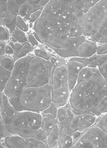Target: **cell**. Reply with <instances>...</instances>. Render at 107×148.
Returning a JSON list of instances; mask_svg holds the SVG:
<instances>
[{"mask_svg": "<svg viewBox=\"0 0 107 148\" xmlns=\"http://www.w3.org/2000/svg\"><path fill=\"white\" fill-rule=\"evenodd\" d=\"M71 1L51 0L44 6L33 29L52 48L76 51L87 39L78 25Z\"/></svg>", "mask_w": 107, "mask_h": 148, "instance_id": "6da1fadb", "label": "cell"}, {"mask_svg": "<svg viewBox=\"0 0 107 148\" xmlns=\"http://www.w3.org/2000/svg\"><path fill=\"white\" fill-rule=\"evenodd\" d=\"M41 113L25 111L17 112L3 92L0 94V119L12 135L42 139L40 131Z\"/></svg>", "mask_w": 107, "mask_h": 148, "instance_id": "7a4b0ae2", "label": "cell"}, {"mask_svg": "<svg viewBox=\"0 0 107 148\" xmlns=\"http://www.w3.org/2000/svg\"><path fill=\"white\" fill-rule=\"evenodd\" d=\"M107 95V80L102 75L76 84L70 95L69 103L75 114L89 113Z\"/></svg>", "mask_w": 107, "mask_h": 148, "instance_id": "3957f363", "label": "cell"}, {"mask_svg": "<svg viewBox=\"0 0 107 148\" xmlns=\"http://www.w3.org/2000/svg\"><path fill=\"white\" fill-rule=\"evenodd\" d=\"M20 99L26 111L42 113L52 103L50 83L39 87L27 86L21 92Z\"/></svg>", "mask_w": 107, "mask_h": 148, "instance_id": "277c9868", "label": "cell"}, {"mask_svg": "<svg viewBox=\"0 0 107 148\" xmlns=\"http://www.w3.org/2000/svg\"><path fill=\"white\" fill-rule=\"evenodd\" d=\"M50 84L52 103L58 108L65 107L70 95L66 64H57L53 66Z\"/></svg>", "mask_w": 107, "mask_h": 148, "instance_id": "5b68a950", "label": "cell"}, {"mask_svg": "<svg viewBox=\"0 0 107 148\" xmlns=\"http://www.w3.org/2000/svg\"><path fill=\"white\" fill-rule=\"evenodd\" d=\"M32 57L27 55L15 61L11 77L2 92L7 97L20 96L27 87V71Z\"/></svg>", "mask_w": 107, "mask_h": 148, "instance_id": "8992f818", "label": "cell"}, {"mask_svg": "<svg viewBox=\"0 0 107 148\" xmlns=\"http://www.w3.org/2000/svg\"><path fill=\"white\" fill-rule=\"evenodd\" d=\"M53 65L50 60L33 56L27 76V86L39 87L50 84Z\"/></svg>", "mask_w": 107, "mask_h": 148, "instance_id": "52a82bcc", "label": "cell"}, {"mask_svg": "<svg viewBox=\"0 0 107 148\" xmlns=\"http://www.w3.org/2000/svg\"><path fill=\"white\" fill-rule=\"evenodd\" d=\"M107 10V0L98 1L78 20V25L89 39L98 30Z\"/></svg>", "mask_w": 107, "mask_h": 148, "instance_id": "ba28073f", "label": "cell"}, {"mask_svg": "<svg viewBox=\"0 0 107 148\" xmlns=\"http://www.w3.org/2000/svg\"><path fill=\"white\" fill-rule=\"evenodd\" d=\"M72 148H107V135L94 125L82 133Z\"/></svg>", "mask_w": 107, "mask_h": 148, "instance_id": "9c48e42d", "label": "cell"}, {"mask_svg": "<svg viewBox=\"0 0 107 148\" xmlns=\"http://www.w3.org/2000/svg\"><path fill=\"white\" fill-rule=\"evenodd\" d=\"M7 148H49L46 140L12 135L1 141Z\"/></svg>", "mask_w": 107, "mask_h": 148, "instance_id": "30bf717a", "label": "cell"}, {"mask_svg": "<svg viewBox=\"0 0 107 148\" xmlns=\"http://www.w3.org/2000/svg\"><path fill=\"white\" fill-rule=\"evenodd\" d=\"M1 25L8 28L16 24V17L18 14L19 5L17 1H1Z\"/></svg>", "mask_w": 107, "mask_h": 148, "instance_id": "8fae6325", "label": "cell"}, {"mask_svg": "<svg viewBox=\"0 0 107 148\" xmlns=\"http://www.w3.org/2000/svg\"><path fill=\"white\" fill-rule=\"evenodd\" d=\"M97 117L91 112L75 114L70 124L73 132L82 133L95 125Z\"/></svg>", "mask_w": 107, "mask_h": 148, "instance_id": "7c38bea8", "label": "cell"}, {"mask_svg": "<svg viewBox=\"0 0 107 148\" xmlns=\"http://www.w3.org/2000/svg\"><path fill=\"white\" fill-rule=\"evenodd\" d=\"M66 66L69 89L71 92L76 85L79 73L85 66L80 62L71 60L67 62Z\"/></svg>", "mask_w": 107, "mask_h": 148, "instance_id": "4fadbf2b", "label": "cell"}, {"mask_svg": "<svg viewBox=\"0 0 107 148\" xmlns=\"http://www.w3.org/2000/svg\"><path fill=\"white\" fill-rule=\"evenodd\" d=\"M49 1L29 0L24 1L19 6L18 14L24 18L26 17L41 9Z\"/></svg>", "mask_w": 107, "mask_h": 148, "instance_id": "5bb4252c", "label": "cell"}, {"mask_svg": "<svg viewBox=\"0 0 107 148\" xmlns=\"http://www.w3.org/2000/svg\"><path fill=\"white\" fill-rule=\"evenodd\" d=\"M97 44L93 40L87 39L80 44L76 49L78 57L89 58L96 54Z\"/></svg>", "mask_w": 107, "mask_h": 148, "instance_id": "9a60e30c", "label": "cell"}, {"mask_svg": "<svg viewBox=\"0 0 107 148\" xmlns=\"http://www.w3.org/2000/svg\"><path fill=\"white\" fill-rule=\"evenodd\" d=\"M42 115L41 121V131L42 139L46 140L47 136L52 130L55 125L57 124V118L51 114L41 113Z\"/></svg>", "mask_w": 107, "mask_h": 148, "instance_id": "2e32d148", "label": "cell"}, {"mask_svg": "<svg viewBox=\"0 0 107 148\" xmlns=\"http://www.w3.org/2000/svg\"><path fill=\"white\" fill-rule=\"evenodd\" d=\"M107 60V54L97 55V54L89 58L73 57L70 58L69 60L76 61L84 65L85 66L98 68Z\"/></svg>", "mask_w": 107, "mask_h": 148, "instance_id": "e0dca14e", "label": "cell"}, {"mask_svg": "<svg viewBox=\"0 0 107 148\" xmlns=\"http://www.w3.org/2000/svg\"><path fill=\"white\" fill-rule=\"evenodd\" d=\"M89 39L98 44L107 43V10L98 30Z\"/></svg>", "mask_w": 107, "mask_h": 148, "instance_id": "ac0fdd59", "label": "cell"}, {"mask_svg": "<svg viewBox=\"0 0 107 148\" xmlns=\"http://www.w3.org/2000/svg\"><path fill=\"white\" fill-rule=\"evenodd\" d=\"M59 139V129L58 125H55L46 139L49 148H57Z\"/></svg>", "mask_w": 107, "mask_h": 148, "instance_id": "d6986e66", "label": "cell"}, {"mask_svg": "<svg viewBox=\"0 0 107 148\" xmlns=\"http://www.w3.org/2000/svg\"><path fill=\"white\" fill-rule=\"evenodd\" d=\"M101 75L98 68L85 66L80 71L77 84L94 76Z\"/></svg>", "mask_w": 107, "mask_h": 148, "instance_id": "ffe728a7", "label": "cell"}, {"mask_svg": "<svg viewBox=\"0 0 107 148\" xmlns=\"http://www.w3.org/2000/svg\"><path fill=\"white\" fill-rule=\"evenodd\" d=\"M91 113L97 116H102L107 113V95L97 105Z\"/></svg>", "mask_w": 107, "mask_h": 148, "instance_id": "44dd1931", "label": "cell"}, {"mask_svg": "<svg viewBox=\"0 0 107 148\" xmlns=\"http://www.w3.org/2000/svg\"><path fill=\"white\" fill-rule=\"evenodd\" d=\"M32 47L31 45L28 41L23 44L22 48L14 53V55H13L14 61L15 62L18 60L27 55V54L31 50Z\"/></svg>", "mask_w": 107, "mask_h": 148, "instance_id": "7402d4cb", "label": "cell"}, {"mask_svg": "<svg viewBox=\"0 0 107 148\" xmlns=\"http://www.w3.org/2000/svg\"><path fill=\"white\" fill-rule=\"evenodd\" d=\"M0 77H1V84H0V91L1 93L3 92L4 89L6 85L12 74L11 71L5 69L0 66Z\"/></svg>", "mask_w": 107, "mask_h": 148, "instance_id": "603a6c76", "label": "cell"}, {"mask_svg": "<svg viewBox=\"0 0 107 148\" xmlns=\"http://www.w3.org/2000/svg\"><path fill=\"white\" fill-rule=\"evenodd\" d=\"M14 61L13 58L10 56H2L0 58V66L8 71H12L14 67Z\"/></svg>", "mask_w": 107, "mask_h": 148, "instance_id": "cb8c5ba5", "label": "cell"}, {"mask_svg": "<svg viewBox=\"0 0 107 148\" xmlns=\"http://www.w3.org/2000/svg\"><path fill=\"white\" fill-rule=\"evenodd\" d=\"M20 96H13L7 98L9 103L16 111H25L26 110L20 103Z\"/></svg>", "mask_w": 107, "mask_h": 148, "instance_id": "d4e9b609", "label": "cell"}, {"mask_svg": "<svg viewBox=\"0 0 107 148\" xmlns=\"http://www.w3.org/2000/svg\"><path fill=\"white\" fill-rule=\"evenodd\" d=\"M12 36L17 40V41L21 44H24L28 41V38L25 32L16 27L13 32Z\"/></svg>", "mask_w": 107, "mask_h": 148, "instance_id": "484cf974", "label": "cell"}, {"mask_svg": "<svg viewBox=\"0 0 107 148\" xmlns=\"http://www.w3.org/2000/svg\"><path fill=\"white\" fill-rule=\"evenodd\" d=\"M25 19L24 18L18 14L15 21L16 27L25 32H27L29 31V26Z\"/></svg>", "mask_w": 107, "mask_h": 148, "instance_id": "4316f807", "label": "cell"}, {"mask_svg": "<svg viewBox=\"0 0 107 148\" xmlns=\"http://www.w3.org/2000/svg\"><path fill=\"white\" fill-rule=\"evenodd\" d=\"M95 126L99 128L107 135V113L101 116Z\"/></svg>", "mask_w": 107, "mask_h": 148, "instance_id": "83f0119b", "label": "cell"}, {"mask_svg": "<svg viewBox=\"0 0 107 148\" xmlns=\"http://www.w3.org/2000/svg\"><path fill=\"white\" fill-rule=\"evenodd\" d=\"M68 117L67 110L65 107H60L58 108L57 119L58 124L62 123Z\"/></svg>", "mask_w": 107, "mask_h": 148, "instance_id": "f1b7e54d", "label": "cell"}, {"mask_svg": "<svg viewBox=\"0 0 107 148\" xmlns=\"http://www.w3.org/2000/svg\"><path fill=\"white\" fill-rule=\"evenodd\" d=\"M0 31H1V35L0 39L1 41L5 42L9 40L10 38V33L9 30L5 27L1 25L0 26Z\"/></svg>", "mask_w": 107, "mask_h": 148, "instance_id": "f546056e", "label": "cell"}, {"mask_svg": "<svg viewBox=\"0 0 107 148\" xmlns=\"http://www.w3.org/2000/svg\"><path fill=\"white\" fill-rule=\"evenodd\" d=\"M33 53L36 57H39L41 58L44 59L46 60H50V55L44 49L41 48H36L34 49Z\"/></svg>", "mask_w": 107, "mask_h": 148, "instance_id": "4dcf8cb0", "label": "cell"}, {"mask_svg": "<svg viewBox=\"0 0 107 148\" xmlns=\"http://www.w3.org/2000/svg\"><path fill=\"white\" fill-rule=\"evenodd\" d=\"M43 8L36 11V12L30 14L27 17H26L25 18V19L29 21L30 22H31V23H35L37 21V20L40 17L41 15Z\"/></svg>", "mask_w": 107, "mask_h": 148, "instance_id": "1f68e13d", "label": "cell"}, {"mask_svg": "<svg viewBox=\"0 0 107 148\" xmlns=\"http://www.w3.org/2000/svg\"><path fill=\"white\" fill-rule=\"evenodd\" d=\"M0 129H1V141L5 139L8 136H12L7 130L6 127L5 125L4 122L1 119H0Z\"/></svg>", "mask_w": 107, "mask_h": 148, "instance_id": "d6a6232c", "label": "cell"}, {"mask_svg": "<svg viewBox=\"0 0 107 148\" xmlns=\"http://www.w3.org/2000/svg\"><path fill=\"white\" fill-rule=\"evenodd\" d=\"M96 54L97 55L107 54V43L98 44Z\"/></svg>", "mask_w": 107, "mask_h": 148, "instance_id": "836d02e7", "label": "cell"}, {"mask_svg": "<svg viewBox=\"0 0 107 148\" xmlns=\"http://www.w3.org/2000/svg\"><path fill=\"white\" fill-rule=\"evenodd\" d=\"M58 110V108L56 106V105L52 103L51 105L43 112L45 113L51 114V115H53L57 118Z\"/></svg>", "mask_w": 107, "mask_h": 148, "instance_id": "e575fe53", "label": "cell"}, {"mask_svg": "<svg viewBox=\"0 0 107 148\" xmlns=\"http://www.w3.org/2000/svg\"><path fill=\"white\" fill-rule=\"evenodd\" d=\"M101 75L107 80V60L98 67Z\"/></svg>", "mask_w": 107, "mask_h": 148, "instance_id": "d590c367", "label": "cell"}, {"mask_svg": "<svg viewBox=\"0 0 107 148\" xmlns=\"http://www.w3.org/2000/svg\"><path fill=\"white\" fill-rule=\"evenodd\" d=\"M27 38H28V40L29 41V43L32 46L35 47L38 45V41L36 39L35 37L32 34H28Z\"/></svg>", "mask_w": 107, "mask_h": 148, "instance_id": "8d00e7d4", "label": "cell"}, {"mask_svg": "<svg viewBox=\"0 0 107 148\" xmlns=\"http://www.w3.org/2000/svg\"><path fill=\"white\" fill-rule=\"evenodd\" d=\"M4 53L6 55H13V56L14 53V49L10 45H6L5 47Z\"/></svg>", "mask_w": 107, "mask_h": 148, "instance_id": "74e56055", "label": "cell"}, {"mask_svg": "<svg viewBox=\"0 0 107 148\" xmlns=\"http://www.w3.org/2000/svg\"><path fill=\"white\" fill-rule=\"evenodd\" d=\"M0 45H1V49H0V51H1V56H4L5 54V49L6 45L5 44V42L3 41H1L0 42Z\"/></svg>", "mask_w": 107, "mask_h": 148, "instance_id": "f35d334b", "label": "cell"}, {"mask_svg": "<svg viewBox=\"0 0 107 148\" xmlns=\"http://www.w3.org/2000/svg\"><path fill=\"white\" fill-rule=\"evenodd\" d=\"M33 35L34 36V37H35L36 39L38 41V42H41H41H43V41H42V40L41 39L40 37V36H39L38 34H37V33L35 32V31L33 32Z\"/></svg>", "mask_w": 107, "mask_h": 148, "instance_id": "ab89813d", "label": "cell"}, {"mask_svg": "<svg viewBox=\"0 0 107 148\" xmlns=\"http://www.w3.org/2000/svg\"><path fill=\"white\" fill-rule=\"evenodd\" d=\"M50 60L51 64L53 65L57 64V58L55 57H53V56H52V57L50 58Z\"/></svg>", "mask_w": 107, "mask_h": 148, "instance_id": "60d3db41", "label": "cell"}, {"mask_svg": "<svg viewBox=\"0 0 107 148\" xmlns=\"http://www.w3.org/2000/svg\"><path fill=\"white\" fill-rule=\"evenodd\" d=\"M11 41L13 43H16V42H18V41H17V40H16V39H15V38H14L13 36H12V37H11Z\"/></svg>", "mask_w": 107, "mask_h": 148, "instance_id": "b9f144b4", "label": "cell"}, {"mask_svg": "<svg viewBox=\"0 0 107 148\" xmlns=\"http://www.w3.org/2000/svg\"><path fill=\"white\" fill-rule=\"evenodd\" d=\"M0 148H7L5 146H4L1 143V145H0Z\"/></svg>", "mask_w": 107, "mask_h": 148, "instance_id": "7bdbcfd3", "label": "cell"}]
</instances>
